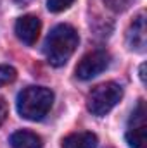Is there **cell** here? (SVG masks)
<instances>
[{
    "mask_svg": "<svg viewBox=\"0 0 147 148\" xmlns=\"http://www.w3.org/2000/svg\"><path fill=\"white\" fill-rule=\"evenodd\" d=\"M78 43H80V36L73 26H69V24L55 26L45 40L47 62L54 67L64 66L69 60V57L74 53Z\"/></svg>",
    "mask_w": 147,
    "mask_h": 148,
    "instance_id": "obj_1",
    "label": "cell"
},
{
    "mask_svg": "<svg viewBox=\"0 0 147 148\" xmlns=\"http://www.w3.org/2000/svg\"><path fill=\"white\" fill-rule=\"evenodd\" d=\"M54 103V93L45 86H28L17 95V112L28 121H42Z\"/></svg>",
    "mask_w": 147,
    "mask_h": 148,
    "instance_id": "obj_2",
    "label": "cell"
},
{
    "mask_svg": "<svg viewBox=\"0 0 147 148\" xmlns=\"http://www.w3.org/2000/svg\"><path fill=\"white\" fill-rule=\"evenodd\" d=\"M123 97V90L118 83L107 81L97 84L87 97V109L97 117L109 114Z\"/></svg>",
    "mask_w": 147,
    "mask_h": 148,
    "instance_id": "obj_3",
    "label": "cell"
},
{
    "mask_svg": "<svg viewBox=\"0 0 147 148\" xmlns=\"http://www.w3.org/2000/svg\"><path fill=\"white\" fill-rule=\"evenodd\" d=\"M111 62V55L106 50H94L87 55L81 57V60L78 62L74 73L78 79H92L95 76H99L101 73H104L107 67H109Z\"/></svg>",
    "mask_w": 147,
    "mask_h": 148,
    "instance_id": "obj_4",
    "label": "cell"
},
{
    "mask_svg": "<svg viewBox=\"0 0 147 148\" xmlns=\"http://www.w3.org/2000/svg\"><path fill=\"white\" fill-rule=\"evenodd\" d=\"M146 103L144 100L139 102L137 109L133 110L128 129H126V141L132 148H147V124H146Z\"/></svg>",
    "mask_w": 147,
    "mask_h": 148,
    "instance_id": "obj_5",
    "label": "cell"
},
{
    "mask_svg": "<svg viewBox=\"0 0 147 148\" xmlns=\"http://www.w3.org/2000/svg\"><path fill=\"white\" fill-rule=\"evenodd\" d=\"M40 29H42V23L37 16H23L16 21V26H14V31H16V36L19 38L24 45L31 47L37 43L38 36H40Z\"/></svg>",
    "mask_w": 147,
    "mask_h": 148,
    "instance_id": "obj_6",
    "label": "cell"
},
{
    "mask_svg": "<svg viewBox=\"0 0 147 148\" xmlns=\"http://www.w3.org/2000/svg\"><path fill=\"white\" fill-rule=\"evenodd\" d=\"M126 41L130 45L132 50L135 52H144L146 50V16L144 14H139L133 23L130 24V29L126 33Z\"/></svg>",
    "mask_w": 147,
    "mask_h": 148,
    "instance_id": "obj_7",
    "label": "cell"
},
{
    "mask_svg": "<svg viewBox=\"0 0 147 148\" xmlns=\"http://www.w3.org/2000/svg\"><path fill=\"white\" fill-rule=\"evenodd\" d=\"M9 143L12 148H43L42 138L37 133L28 131V129H21L10 134Z\"/></svg>",
    "mask_w": 147,
    "mask_h": 148,
    "instance_id": "obj_8",
    "label": "cell"
},
{
    "mask_svg": "<svg viewBox=\"0 0 147 148\" xmlns=\"http://www.w3.org/2000/svg\"><path fill=\"white\" fill-rule=\"evenodd\" d=\"M97 147V136L88 131L73 133L62 140V148H95Z\"/></svg>",
    "mask_w": 147,
    "mask_h": 148,
    "instance_id": "obj_9",
    "label": "cell"
},
{
    "mask_svg": "<svg viewBox=\"0 0 147 148\" xmlns=\"http://www.w3.org/2000/svg\"><path fill=\"white\" fill-rule=\"evenodd\" d=\"M16 69L12 67V66H5V64H2L0 66V86H3V84H9V83H12L14 79H16Z\"/></svg>",
    "mask_w": 147,
    "mask_h": 148,
    "instance_id": "obj_10",
    "label": "cell"
},
{
    "mask_svg": "<svg viewBox=\"0 0 147 148\" xmlns=\"http://www.w3.org/2000/svg\"><path fill=\"white\" fill-rule=\"evenodd\" d=\"M74 0H47V7L50 12H62L66 10Z\"/></svg>",
    "mask_w": 147,
    "mask_h": 148,
    "instance_id": "obj_11",
    "label": "cell"
},
{
    "mask_svg": "<svg viewBox=\"0 0 147 148\" xmlns=\"http://www.w3.org/2000/svg\"><path fill=\"white\" fill-rule=\"evenodd\" d=\"M104 2L109 5L111 9L119 10V9H125V7H126V2H128V0H104Z\"/></svg>",
    "mask_w": 147,
    "mask_h": 148,
    "instance_id": "obj_12",
    "label": "cell"
},
{
    "mask_svg": "<svg viewBox=\"0 0 147 148\" xmlns=\"http://www.w3.org/2000/svg\"><path fill=\"white\" fill-rule=\"evenodd\" d=\"M7 114H9L7 103H5V100H3V98H0V126L5 122V119H7Z\"/></svg>",
    "mask_w": 147,
    "mask_h": 148,
    "instance_id": "obj_13",
    "label": "cell"
},
{
    "mask_svg": "<svg viewBox=\"0 0 147 148\" xmlns=\"http://www.w3.org/2000/svg\"><path fill=\"white\" fill-rule=\"evenodd\" d=\"M144 71H146V64L140 66V79H142V83H146V74H144Z\"/></svg>",
    "mask_w": 147,
    "mask_h": 148,
    "instance_id": "obj_14",
    "label": "cell"
}]
</instances>
